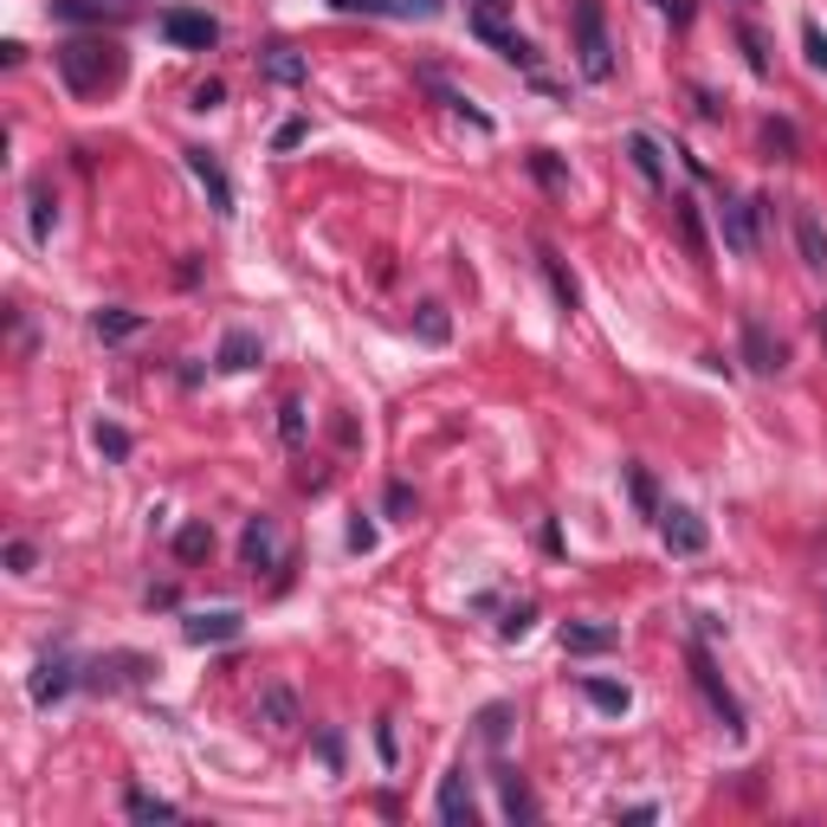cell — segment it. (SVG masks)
<instances>
[{"mask_svg": "<svg viewBox=\"0 0 827 827\" xmlns=\"http://www.w3.org/2000/svg\"><path fill=\"white\" fill-rule=\"evenodd\" d=\"M123 815H130V821H175L182 808L162 802V795H150V789H130V795H123Z\"/></svg>", "mask_w": 827, "mask_h": 827, "instance_id": "28", "label": "cell"}, {"mask_svg": "<svg viewBox=\"0 0 827 827\" xmlns=\"http://www.w3.org/2000/svg\"><path fill=\"white\" fill-rule=\"evenodd\" d=\"M660 537L673 557H705V543H712V530L692 504H660Z\"/></svg>", "mask_w": 827, "mask_h": 827, "instance_id": "5", "label": "cell"}, {"mask_svg": "<svg viewBox=\"0 0 827 827\" xmlns=\"http://www.w3.org/2000/svg\"><path fill=\"white\" fill-rule=\"evenodd\" d=\"M349 550H363V557L376 550V524H369V518H356V524H349Z\"/></svg>", "mask_w": 827, "mask_h": 827, "instance_id": "47", "label": "cell"}, {"mask_svg": "<svg viewBox=\"0 0 827 827\" xmlns=\"http://www.w3.org/2000/svg\"><path fill=\"white\" fill-rule=\"evenodd\" d=\"M91 330H98V343H130L136 330H143V310H123V304H104V310L91 317Z\"/></svg>", "mask_w": 827, "mask_h": 827, "instance_id": "23", "label": "cell"}, {"mask_svg": "<svg viewBox=\"0 0 827 827\" xmlns=\"http://www.w3.org/2000/svg\"><path fill=\"white\" fill-rule=\"evenodd\" d=\"M756 214H763V201H731V194H724V207H717V221H724V246H731L737 259H751V253H756Z\"/></svg>", "mask_w": 827, "mask_h": 827, "instance_id": "10", "label": "cell"}, {"mask_svg": "<svg viewBox=\"0 0 827 827\" xmlns=\"http://www.w3.org/2000/svg\"><path fill=\"white\" fill-rule=\"evenodd\" d=\"M627 491H634V504L646 511V518H660V486H653L646 466H627Z\"/></svg>", "mask_w": 827, "mask_h": 827, "instance_id": "32", "label": "cell"}, {"mask_svg": "<svg viewBox=\"0 0 827 827\" xmlns=\"http://www.w3.org/2000/svg\"><path fill=\"white\" fill-rule=\"evenodd\" d=\"M239 557H246V569H278V524L272 518H246V537H239Z\"/></svg>", "mask_w": 827, "mask_h": 827, "instance_id": "15", "label": "cell"}, {"mask_svg": "<svg viewBox=\"0 0 827 827\" xmlns=\"http://www.w3.org/2000/svg\"><path fill=\"white\" fill-rule=\"evenodd\" d=\"M627 155H634V169H640V182H646V188H666V155H660V143H653L646 130H634V136H627Z\"/></svg>", "mask_w": 827, "mask_h": 827, "instance_id": "22", "label": "cell"}, {"mask_svg": "<svg viewBox=\"0 0 827 827\" xmlns=\"http://www.w3.org/2000/svg\"><path fill=\"white\" fill-rule=\"evenodd\" d=\"M59 78L72 98H104L123 84V45L116 39H65L59 45Z\"/></svg>", "mask_w": 827, "mask_h": 827, "instance_id": "1", "label": "cell"}, {"mask_svg": "<svg viewBox=\"0 0 827 827\" xmlns=\"http://www.w3.org/2000/svg\"><path fill=\"white\" fill-rule=\"evenodd\" d=\"M479 737H486L491 751H504V737H511V705H486V712H479Z\"/></svg>", "mask_w": 827, "mask_h": 827, "instance_id": "33", "label": "cell"}, {"mask_svg": "<svg viewBox=\"0 0 827 827\" xmlns=\"http://www.w3.org/2000/svg\"><path fill=\"white\" fill-rule=\"evenodd\" d=\"M498 808H504L511 821H537V802H530V789H524L518 769H498Z\"/></svg>", "mask_w": 827, "mask_h": 827, "instance_id": "25", "label": "cell"}, {"mask_svg": "<svg viewBox=\"0 0 827 827\" xmlns=\"http://www.w3.org/2000/svg\"><path fill=\"white\" fill-rule=\"evenodd\" d=\"M207 550H214V530H207V524H182V530H175V557H182V563L207 557Z\"/></svg>", "mask_w": 827, "mask_h": 827, "instance_id": "31", "label": "cell"}, {"mask_svg": "<svg viewBox=\"0 0 827 827\" xmlns=\"http://www.w3.org/2000/svg\"><path fill=\"white\" fill-rule=\"evenodd\" d=\"M72 685H84V673H78L72 653H45V660L33 666V678H27V692H33L39 712H52V705H59V698H65Z\"/></svg>", "mask_w": 827, "mask_h": 827, "instance_id": "4", "label": "cell"}, {"mask_svg": "<svg viewBox=\"0 0 827 827\" xmlns=\"http://www.w3.org/2000/svg\"><path fill=\"white\" fill-rule=\"evenodd\" d=\"M143 678H150V660H143V653H111V660H98V666L84 673V685L116 692V685H143Z\"/></svg>", "mask_w": 827, "mask_h": 827, "instance_id": "12", "label": "cell"}, {"mask_svg": "<svg viewBox=\"0 0 827 827\" xmlns=\"http://www.w3.org/2000/svg\"><path fill=\"white\" fill-rule=\"evenodd\" d=\"M188 155V175L207 188V207L221 214V221H233V182H226V169L214 162V150H182Z\"/></svg>", "mask_w": 827, "mask_h": 827, "instance_id": "11", "label": "cell"}, {"mask_svg": "<svg viewBox=\"0 0 827 827\" xmlns=\"http://www.w3.org/2000/svg\"><path fill=\"white\" fill-rule=\"evenodd\" d=\"M795 253H802V265L815 278H827V226L815 207H795Z\"/></svg>", "mask_w": 827, "mask_h": 827, "instance_id": "13", "label": "cell"}, {"mask_svg": "<svg viewBox=\"0 0 827 827\" xmlns=\"http://www.w3.org/2000/svg\"><path fill=\"white\" fill-rule=\"evenodd\" d=\"M582 692H589V705H595V712H627V705H634V698H627V685H614V678H582Z\"/></svg>", "mask_w": 827, "mask_h": 827, "instance_id": "30", "label": "cell"}, {"mask_svg": "<svg viewBox=\"0 0 827 827\" xmlns=\"http://www.w3.org/2000/svg\"><path fill=\"white\" fill-rule=\"evenodd\" d=\"M472 33L486 45H504L511 39V0H472Z\"/></svg>", "mask_w": 827, "mask_h": 827, "instance_id": "21", "label": "cell"}, {"mask_svg": "<svg viewBox=\"0 0 827 827\" xmlns=\"http://www.w3.org/2000/svg\"><path fill=\"white\" fill-rule=\"evenodd\" d=\"M317 756H324L330 769H337V763H343V737H337V731H324V737H317Z\"/></svg>", "mask_w": 827, "mask_h": 827, "instance_id": "48", "label": "cell"}, {"mask_svg": "<svg viewBox=\"0 0 827 827\" xmlns=\"http://www.w3.org/2000/svg\"><path fill=\"white\" fill-rule=\"evenodd\" d=\"M537 265H543V278H550V292H557V304H563V310H582V285H575V272H569V265L557 259V253H550V246L537 253Z\"/></svg>", "mask_w": 827, "mask_h": 827, "instance_id": "24", "label": "cell"}, {"mask_svg": "<svg viewBox=\"0 0 827 827\" xmlns=\"http://www.w3.org/2000/svg\"><path fill=\"white\" fill-rule=\"evenodd\" d=\"M182 634L194 640V646H221V640H239L246 634V614L239 608H214V614H188V627Z\"/></svg>", "mask_w": 827, "mask_h": 827, "instance_id": "14", "label": "cell"}, {"mask_svg": "<svg viewBox=\"0 0 827 827\" xmlns=\"http://www.w3.org/2000/svg\"><path fill=\"white\" fill-rule=\"evenodd\" d=\"M304 136H310V123H304V116H285V123L272 130V150H298Z\"/></svg>", "mask_w": 827, "mask_h": 827, "instance_id": "39", "label": "cell"}, {"mask_svg": "<svg viewBox=\"0 0 827 827\" xmlns=\"http://www.w3.org/2000/svg\"><path fill=\"white\" fill-rule=\"evenodd\" d=\"M737 45H744V59H751L756 78H776V52H769V39L756 33L751 20H737Z\"/></svg>", "mask_w": 827, "mask_h": 827, "instance_id": "29", "label": "cell"}, {"mask_svg": "<svg viewBox=\"0 0 827 827\" xmlns=\"http://www.w3.org/2000/svg\"><path fill=\"white\" fill-rule=\"evenodd\" d=\"M744 363H751V376H783L789 369V343L776 337L763 317H744Z\"/></svg>", "mask_w": 827, "mask_h": 827, "instance_id": "7", "label": "cell"}, {"mask_svg": "<svg viewBox=\"0 0 827 827\" xmlns=\"http://www.w3.org/2000/svg\"><path fill=\"white\" fill-rule=\"evenodd\" d=\"M440 7H447V0H408V13H420V20H433Z\"/></svg>", "mask_w": 827, "mask_h": 827, "instance_id": "50", "label": "cell"}, {"mask_svg": "<svg viewBox=\"0 0 827 827\" xmlns=\"http://www.w3.org/2000/svg\"><path fill=\"white\" fill-rule=\"evenodd\" d=\"M569 20H575V65L589 84H608L614 78V39H608V7L602 0H575L569 7Z\"/></svg>", "mask_w": 827, "mask_h": 827, "instance_id": "2", "label": "cell"}, {"mask_svg": "<svg viewBox=\"0 0 827 827\" xmlns=\"http://www.w3.org/2000/svg\"><path fill=\"white\" fill-rule=\"evenodd\" d=\"M614 646H621V634L602 627V621H569L563 627V653H582V660H589V653H614Z\"/></svg>", "mask_w": 827, "mask_h": 827, "instance_id": "16", "label": "cell"}, {"mask_svg": "<svg viewBox=\"0 0 827 827\" xmlns=\"http://www.w3.org/2000/svg\"><path fill=\"white\" fill-rule=\"evenodd\" d=\"M414 330H420V343H447V337H452V324H447V304H420Z\"/></svg>", "mask_w": 827, "mask_h": 827, "instance_id": "35", "label": "cell"}, {"mask_svg": "<svg viewBox=\"0 0 827 827\" xmlns=\"http://www.w3.org/2000/svg\"><path fill=\"white\" fill-rule=\"evenodd\" d=\"M162 39L207 52V45L221 39V20H214V13H194V7H169V13H162Z\"/></svg>", "mask_w": 827, "mask_h": 827, "instance_id": "8", "label": "cell"}, {"mask_svg": "<svg viewBox=\"0 0 827 827\" xmlns=\"http://www.w3.org/2000/svg\"><path fill=\"white\" fill-rule=\"evenodd\" d=\"M388 518H414V486H401V479L388 486Z\"/></svg>", "mask_w": 827, "mask_h": 827, "instance_id": "43", "label": "cell"}, {"mask_svg": "<svg viewBox=\"0 0 827 827\" xmlns=\"http://www.w3.org/2000/svg\"><path fill=\"white\" fill-rule=\"evenodd\" d=\"M433 815H440L447 827H472V821H479V795H472V776H466V763H452L447 776H440Z\"/></svg>", "mask_w": 827, "mask_h": 827, "instance_id": "6", "label": "cell"}, {"mask_svg": "<svg viewBox=\"0 0 827 827\" xmlns=\"http://www.w3.org/2000/svg\"><path fill=\"white\" fill-rule=\"evenodd\" d=\"M259 356H265V349H259V337H253V330H226V337H221V356H214V363H221L226 376H246Z\"/></svg>", "mask_w": 827, "mask_h": 827, "instance_id": "20", "label": "cell"}, {"mask_svg": "<svg viewBox=\"0 0 827 827\" xmlns=\"http://www.w3.org/2000/svg\"><path fill=\"white\" fill-rule=\"evenodd\" d=\"M802 45H808V65H815V72H827V33L815 27V20L802 27Z\"/></svg>", "mask_w": 827, "mask_h": 827, "instance_id": "42", "label": "cell"}, {"mask_svg": "<svg viewBox=\"0 0 827 827\" xmlns=\"http://www.w3.org/2000/svg\"><path fill=\"white\" fill-rule=\"evenodd\" d=\"M285 420H278V433H285V447H304V401H285Z\"/></svg>", "mask_w": 827, "mask_h": 827, "instance_id": "40", "label": "cell"}, {"mask_svg": "<svg viewBox=\"0 0 827 827\" xmlns=\"http://www.w3.org/2000/svg\"><path fill=\"white\" fill-rule=\"evenodd\" d=\"M673 221H678V233H685V253L698 265H712V239H705V221H698V201H692V194L673 201Z\"/></svg>", "mask_w": 827, "mask_h": 827, "instance_id": "18", "label": "cell"}, {"mask_svg": "<svg viewBox=\"0 0 827 827\" xmlns=\"http://www.w3.org/2000/svg\"><path fill=\"white\" fill-rule=\"evenodd\" d=\"M530 621H537V608H504V621H498V634H504V640H524L530 634Z\"/></svg>", "mask_w": 827, "mask_h": 827, "instance_id": "38", "label": "cell"}, {"mask_svg": "<svg viewBox=\"0 0 827 827\" xmlns=\"http://www.w3.org/2000/svg\"><path fill=\"white\" fill-rule=\"evenodd\" d=\"M420 84H427V91H433V98H440V104H447L452 116H466L472 130H491V116L479 111V104H472V98H466L459 84H447V78H440V72H420Z\"/></svg>", "mask_w": 827, "mask_h": 827, "instance_id": "17", "label": "cell"}, {"mask_svg": "<svg viewBox=\"0 0 827 827\" xmlns=\"http://www.w3.org/2000/svg\"><path fill=\"white\" fill-rule=\"evenodd\" d=\"M33 543H7V569H13V575H33Z\"/></svg>", "mask_w": 827, "mask_h": 827, "instance_id": "45", "label": "cell"}, {"mask_svg": "<svg viewBox=\"0 0 827 827\" xmlns=\"http://www.w3.org/2000/svg\"><path fill=\"white\" fill-rule=\"evenodd\" d=\"M337 13H369V20H401L408 0H330Z\"/></svg>", "mask_w": 827, "mask_h": 827, "instance_id": "34", "label": "cell"}, {"mask_svg": "<svg viewBox=\"0 0 827 827\" xmlns=\"http://www.w3.org/2000/svg\"><path fill=\"white\" fill-rule=\"evenodd\" d=\"M376 751H381V763H395V724H388V717L376 724Z\"/></svg>", "mask_w": 827, "mask_h": 827, "instance_id": "49", "label": "cell"}, {"mask_svg": "<svg viewBox=\"0 0 827 827\" xmlns=\"http://www.w3.org/2000/svg\"><path fill=\"white\" fill-rule=\"evenodd\" d=\"M692 685L705 692V705H712V717L724 724V731H744V705L731 698V685H724V673H717V660L705 653V646H692Z\"/></svg>", "mask_w": 827, "mask_h": 827, "instance_id": "3", "label": "cell"}, {"mask_svg": "<svg viewBox=\"0 0 827 827\" xmlns=\"http://www.w3.org/2000/svg\"><path fill=\"white\" fill-rule=\"evenodd\" d=\"M221 98H226V84H221V78H207V84H194V111H214Z\"/></svg>", "mask_w": 827, "mask_h": 827, "instance_id": "46", "label": "cell"}, {"mask_svg": "<svg viewBox=\"0 0 827 827\" xmlns=\"http://www.w3.org/2000/svg\"><path fill=\"white\" fill-rule=\"evenodd\" d=\"M763 143H769V150H783V162H795V130H789V123H776V116H769V123H763Z\"/></svg>", "mask_w": 827, "mask_h": 827, "instance_id": "41", "label": "cell"}, {"mask_svg": "<svg viewBox=\"0 0 827 827\" xmlns=\"http://www.w3.org/2000/svg\"><path fill=\"white\" fill-rule=\"evenodd\" d=\"M530 175H537L543 188H563V182H569V175H563V162H557L550 150H537V155H530Z\"/></svg>", "mask_w": 827, "mask_h": 827, "instance_id": "37", "label": "cell"}, {"mask_svg": "<svg viewBox=\"0 0 827 827\" xmlns=\"http://www.w3.org/2000/svg\"><path fill=\"white\" fill-rule=\"evenodd\" d=\"M498 52H504V59H511V65H518V72L530 78V84H537V91H557V84H550V72H543V59H537V45H530V39H504V45H498Z\"/></svg>", "mask_w": 827, "mask_h": 827, "instance_id": "26", "label": "cell"}, {"mask_svg": "<svg viewBox=\"0 0 827 827\" xmlns=\"http://www.w3.org/2000/svg\"><path fill=\"white\" fill-rule=\"evenodd\" d=\"M98 452H104V459H130V433H123L116 420H98Z\"/></svg>", "mask_w": 827, "mask_h": 827, "instance_id": "36", "label": "cell"}, {"mask_svg": "<svg viewBox=\"0 0 827 827\" xmlns=\"http://www.w3.org/2000/svg\"><path fill=\"white\" fill-rule=\"evenodd\" d=\"M821 343H827V310H821Z\"/></svg>", "mask_w": 827, "mask_h": 827, "instance_id": "51", "label": "cell"}, {"mask_svg": "<svg viewBox=\"0 0 827 827\" xmlns=\"http://www.w3.org/2000/svg\"><path fill=\"white\" fill-rule=\"evenodd\" d=\"M27 207H33V246H45L52 226H59V194L45 188V182H33V188H27Z\"/></svg>", "mask_w": 827, "mask_h": 827, "instance_id": "27", "label": "cell"}, {"mask_svg": "<svg viewBox=\"0 0 827 827\" xmlns=\"http://www.w3.org/2000/svg\"><path fill=\"white\" fill-rule=\"evenodd\" d=\"M653 7H660L673 27H692V13H698V0H653Z\"/></svg>", "mask_w": 827, "mask_h": 827, "instance_id": "44", "label": "cell"}, {"mask_svg": "<svg viewBox=\"0 0 827 827\" xmlns=\"http://www.w3.org/2000/svg\"><path fill=\"white\" fill-rule=\"evenodd\" d=\"M259 724L265 731H292V724H298V692H292V685H265L259 692Z\"/></svg>", "mask_w": 827, "mask_h": 827, "instance_id": "19", "label": "cell"}, {"mask_svg": "<svg viewBox=\"0 0 827 827\" xmlns=\"http://www.w3.org/2000/svg\"><path fill=\"white\" fill-rule=\"evenodd\" d=\"M259 78H265V84H285V91H298L304 78H310V59H304L298 45L272 39V45H259Z\"/></svg>", "mask_w": 827, "mask_h": 827, "instance_id": "9", "label": "cell"}]
</instances>
